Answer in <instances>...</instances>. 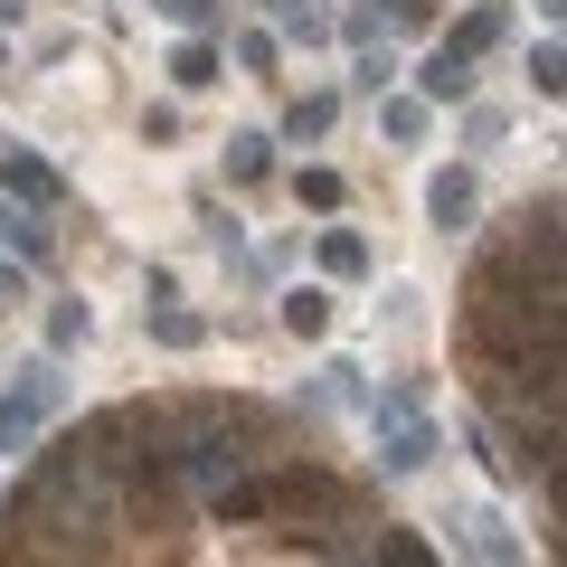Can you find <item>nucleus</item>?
Masks as SVG:
<instances>
[{"mask_svg":"<svg viewBox=\"0 0 567 567\" xmlns=\"http://www.w3.org/2000/svg\"><path fill=\"white\" fill-rule=\"evenodd\" d=\"M256 445H265V416L256 406H181V483L199 492H218V483H237L246 464H256Z\"/></svg>","mask_w":567,"mask_h":567,"instance_id":"nucleus-1","label":"nucleus"},{"mask_svg":"<svg viewBox=\"0 0 567 567\" xmlns=\"http://www.w3.org/2000/svg\"><path fill=\"white\" fill-rule=\"evenodd\" d=\"M66 406V379H58V350H39V360L20 369V379L0 388V454H20L29 435H39L48 416Z\"/></svg>","mask_w":567,"mask_h":567,"instance_id":"nucleus-2","label":"nucleus"},{"mask_svg":"<svg viewBox=\"0 0 567 567\" xmlns=\"http://www.w3.org/2000/svg\"><path fill=\"white\" fill-rule=\"evenodd\" d=\"M275 511L284 520H350V492L331 483L322 464H284L275 473Z\"/></svg>","mask_w":567,"mask_h":567,"instance_id":"nucleus-3","label":"nucleus"},{"mask_svg":"<svg viewBox=\"0 0 567 567\" xmlns=\"http://www.w3.org/2000/svg\"><path fill=\"white\" fill-rule=\"evenodd\" d=\"M425 218H435V237H464V227L483 218V171L473 162L435 171V181H425Z\"/></svg>","mask_w":567,"mask_h":567,"instance_id":"nucleus-4","label":"nucleus"},{"mask_svg":"<svg viewBox=\"0 0 567 567\" xmlns=\"http://www.w3.org/2000/svg\"><path fill=\"white\" fill-rule=\"evenodd\" d=\"M0 189H10V199H29V208H58V199H66L58 171H48L39 152H20V142H0Z\"/></svg>","mask_w":567,"mask_h":567,"instance_id":"nucleus-5","label":"nucleus"},{"mask_svg":"<svg viewBox=\"0 0 567 567\" xmlns=\"http://www.w3.org/2000/svg\"><path fill=\"white\" fill-rule=\"evenodd\" d=\"M416 85H425V104H464L473 95V58H464V48H435Z\"/></svg>","mask_w":567,"mask_h":567,"instance_id":"nucleus-6","label":"nucleus"},{"mask_svg":"<svg viewBox=\"0 0 567 567\" xmlns=\"http://www.w3.org/2000/svg\"><path fill=\"white\" fill-rule=\"evenodd\" d=\"M142 322H152V341H162V350H199V341H208V322H199V312H181L171 293H152Z\"/></svg>","mask_w":567,"mask_h":567,"instance_id":"nucleus-7","label":"nucleus"},{"mask_svg":"<svg viewBox=\"0 0 567 567\" xmlns=\"http://www.w3.org/2000/svg\"><path fill=\"white\" fill-rule=\"evenodd\" d=\"M502 39H511V0H483V10H464V29H454L445 48H464V58H492Z\"/></svg>","mask_w":567,"mask_h":567,"instance_id":"nucleus-8","label":"nucleus"},{"mask_svg":"<svg viewBox=\"0 0 567 567\" xmlns=\"http://www.w3.org/2000/svg\"><path fill=\"white\" fill-rule=\"evenodd\" d=\"M218 39H199V29H189L181 39V58H171V85H181V95H208V85H218Z\"/></svg>","mask_w":567,"mask_h":567,"instance_id":"nucleus-9","label":"nucleus"},{"mask_svg":"<svg viewBox=\"0 0 567 567\" xmlns=\"http://www.w3.org/2000/svg\"><path fill=\"white\" fill-rule=\"evenodd\" d=\"M312 256H322L331 284H360V275H369V237H360V227H322V246H312Z\"/></svg>","mask_w":567,"mask_h":567,"instance_id":"nucleus-10","label":"nucleus"},{"mask_svg":"<svg viewBox=\"0 0 567 567\" xmlns=\"http://www.w3.org/2000/svg\"><path fill=\"white\" fill-rule=\"evenodd\" d=\"M0 237H10V256H29V265H48V208H29V199H10V208H0Z\"/></svg>","mask_w":567,"mask_h":567,"instance_id":"nucleus-11","label":"nucleus"},{"mask_svg":"<svg viewBox=\"0 0 567 567\" xmlns=\"http://www.w3.org/2000/svg\"><path fill=\"white\" fill-rule=\"evenodd\" d=\"M284 331H293V341H322L331 331V293L322 284H293V293H284Z\"/></svg>","mask_w":567,"mask_h":567,"instance_id":"nucleus-12","label":"nucleus"},{"mask_svg":"<svg viewBox=\"0 0 567 567\" xmlns=\"http://www.w3.org/2000/svg\"><path fill=\"white\" fill-rule=\"evenodd\" d=\"M227 181H237V189L275 181V142H265V133H237V142H227Z\"/></svg>","mask_w":567,"mask_h":567,"instance_id":"nucleus-13","label":"nucleus"},{"mask_svg":"<svg viewBox=\"0 0 567 567\" xmlns=\"http://www.w3.org/2000/svg\"><path fill=\"white\" fill-rule=\"evenodd\" d=\"M464 548H473V558H520V539L502 529V511H473V520H464Z\"/></svg>","mask_w":567,"mask_h":567,"instance_id":"nucleus-14","label":"nucleus"},{"mask_svg":"<svg viewBox=\"0 0 567 567\" xmlns=\"http://www.w3.org/2000/svg\"><path fill=\"white\" fill-rule=\"evenodd\" d=\"M331 114H341L331 95H293V114H284V142H322V133H331Z\"/></svg>","mask_w":567,"mask_h":567,"instance_id":"nucleus-15","label":"nucleus"},{"mask_svg":"<svg viewBox=\"0 0 567 567\" xmlns=\"http://www.w3.org/2000/svg\"><path fill=\"white\" fill-rule=\"evenodd\" d=\"M171 29H199V39H218V20H227V0H152Z\"/></svg>","mask_w":567,"mask_h":567,"instance_id":"nucleus-16","label":"nucleus"},{"mask_svg":"<svg viewBox=\"0 0 567 567\" xmlns=\"http://www.w3.org/2000/svg\"><path fill=\"white\" fill-rule=\"evenodd\" d=\"M360 558H388V567H425V558H435V548H425L416 529H379V539H369Z\"/></svg>","mask_w":567,"mask_h":567,"instance_id":"nucleus-17","label":"nucleus"},{"mask_svg":"<svg viewBox=\"0 0 567 567\" xmlns=\"http://www.w3.org/2000/svg\"><path fill=\"white\" fill-rule=\"evenodd\" d=\"M379 133H388V142H416V133H425V104H416V95H379Z\"/></svg>","mask_w":567,"mask_h":567,"instance_id":"nucleus-18","label":"nucleus"},{"mask_svg":"<svg viewBox=\"0 0 567 567\" xmlns=\"http://www.w3.org/2000/svg\"><path fill=\"white\" fill-rule=\"evenodd\" d=\"M85 331H95V312H85V303H48V350H76Z\"/></svg>","mask_w":567,"mask_h":567,"instance_id":"nucleus-19","label":"nucleus"},{"mask_svg":"<svg viewBox=\"0 0 567 567\" xmlns=\"http://www.w3.org/2000/svg\"><path fill=\"white\" fill-rule=\"evenodd\" d=\"M529 85H539L548 104H567V48H529Z\"/></svg>","mask_w":567,"mask_h":567,"instance_id":"nucleus-20","label":"nucleus"},{"mask_svg":"<svg viewBox=\"0 0 567 567\" xmlns=\"http://www.w3.org/2000/svg\"><path fill=\"white\" fill-rule=\"evenodd\" d=\"M388 76H398V58H388V48H360V66H350V85H360V95H388Z\"/></svg>","mask_w":567,"mask_h":567,"instance_id":"nucleus-21","label":"nucleus"},{"mask_svg":"<svg viewBox=\"0 0 567 567\" xmlns=\"http://www.w3.org/2000/svg\"><path fill=\"white\" fill-rule=\"evenodd\" d=\"M293 199H303V208H341V171H303Z\"/></svg>","mask_w":567,"mask_h":567,"instance_id":"nucleus-22","label":"nucleus"},{"mask_svg":"<svg viewBox=\"0 0 567 567\" xmlns=\"http://www.w3.org/2000/svg\"><path fill=\"white\" fill-rule=\"evenodd\" d=\"M284 39L312 48V39H331V20H322V10H303V0H284Z\"/></svg>","mask_w":567,"mask_h":567,"instance_id":"nucleus-23","label":"nucleus"},{"mask_svg":"<svg viewBox=\"0 0 567 567\" xmlns=\"http://www.w3.org/2000/svg\"><path fill=\"white\" fill-rule=\"evenodd\" d=\"M379 20H388V29H406V39H416V29L435 20V0H379Z\"/></svg>","mask_w":567,"mask_h":567,"instance_id":"nucleus-24","label":"nucleus"},{"mask_svg":"<svg viewBox=\"0 0 567 567\" xmlns=\"http://www.w3.org/2000/svg\"><path fill=\"white\" fill-rule=\"evenodd\" d=\"M237 66H256V76H265V66H275V39H265V29H246V39H237Z\"/></svg>","mask_w":567,"mask_h":567,"instance_id":"nucleus-25","label":"nucleus"},{"mask_svg":"<svg viewBox=\"0 0 567 567\" xmlns=\"http://www.w3.org/2000/svg\"><path fill=\"white\" fill-rule=\"evenodd\" d=\"M20 293H29V256H20V265H0V303H20Z\"/></svg>","mask_w":567,"mask_h":567,"instance_id":"nucleus-26","label":"nucleus"},{"mask_svg":"<svg viewBox=\"0 0 567 567\" xmlns=\"http://www.w3.org/2000/svg\"><path fill=\"white\" fill-rule=\"evenodd\" d=\"M539 483H548V502H558V520H567V454H558V464L539 473Z\"/></svg>","mask_w":567,"mask_h":567,"instance_id":"nucleus-27","label":"nucleus"},{"mask_svg":"<svg viewBox=\"0 0 567 567\" xmlns=\"http://www.w3.org/2000/svg\"><path fill=\"white\" fill-rule=\"evenodd\" d=\"M29 20V0H0V29H20Z\"/></svg>","mask_w":567,"mask_h":567,"instance_id":"nucleus-28","label":"nucleus"},{"mask_svg":"<svg viewBox=\"0 0 567 567\" xmlns=\"http://www.w3.org/2000/svg\"><path fill=\"white\" fill-rule=\"evenodd\" d=\"M548 218H558V237H567V199H548Z\"/></svg>","mask_w":567,"mask_h":567,"instance_id":"nucleus-29","label":"nucleus"},{"mask_svg":"<svg viewBox=\"0 0 567 567\" xmlns=\"http://www.w3.org/2000/svg\"><path fill=\"white\" fill-rule=\"evenodd\" d=\"M539 10H548V20H567V0H539Z\"/></svg>","mask_w":567,"mask_h":567,"instance_id":"nucleus-30","label":"nucleus"},{"mask_svg":"<svg viewBox=\"0 0 567 567\" xmlns=\"http://www.w3.org/2000/svg\"><path fill=\"white\" fill-rule=\"evenodd\" d=\"M0 76H10V48H0Z\"/></svg>","mask_w":567,"mask_h":567,"instance_id":"nucleus-31","label":"nucleus"},{"mask_svg":"<svg viewBox=\"0 0 567 567\" xmlns=\"http://www.w3.org/2000/svg\"><path fill=\"white\" fill-rule=\"evenodd\" d=\"M275 10H284V0H275Z\"/></svg>","mask_w":567,"mask_h":567,"instance_id":"nucleus-32","label":"nucleus"},{"mask_svg":"<svg viewBox=\"0 0 567 567\" xmlns=\"http://www.w3.org/2000/svg\"><path fill=\"white\" fill-rule=\"evenodd\" d=\"M558 548H567V539H558Z\"/></svg>","mask_w":567,"mask_h":567,"instance_id":"nucleus-33","label":"nucleus"}]
</instances>
